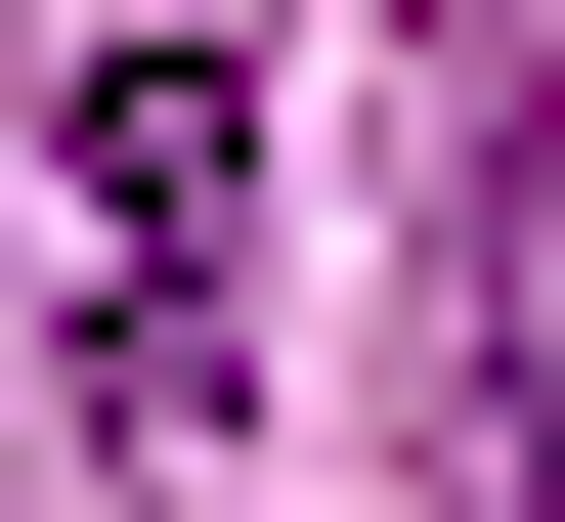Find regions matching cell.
Instances as JSON below:
<instances>
[{
    "mask_svg": "<svg viewBox=\"0 0 565 522\" xmlns=\"http://www.w3.org/2000/svg\"><path fill=\"white\" fill-rule=\"evenodd\" d=\"M217 349H262V87L87 44V479H217Z\"/></svg>",
    "mask_w": 565,
    "mask_h": 522,
    "instance_id": "obj_1",
    "label": "cell"
},
{
    "mask_svg": "<svg viewBox=\"0 0 565 522\" xmlns=\"http://www.w3.org/2000/svg\"><path fill=\"white\" fill-rule=\"evenodd\" d=\"M479 522H565V131H479Z\"/></svg>",
    "mask_w": 565,
    "mask_h": 522,
    "instance_id": "obj_2",
    "label": "cell"
}]
</instances>
